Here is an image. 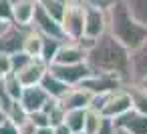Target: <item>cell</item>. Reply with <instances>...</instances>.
Here are the masks:
<instances>
[{"instance_id": "obj_41", "label": "cell", "mask_w": 147, "mask_h": 134, "mask_svg": "<svg viewBox=\"0 0 147 134\" xmlns=\"http://www.w3.org/2000/svg\"><path fill=\"white\" fill-rule=\"evenodd\" d=\"M63 2H69V0H63Z\"/></svg>"}, {"instance_id": "obj_3", "label": "cell", "mask_w": 147, "mask_h": 134, "mask_svg": "<svg viewBox=\"0 0 147 134\" xmlns=\"http://www.w3.org/2000/svg\"><path fill=\"white\" fill-rule=\"evenodd\" d=\"M61 28L67 40H79L85 28V6L79 0H69L67 8L61 16Z\"/></svg>"}, {"instance_id": "obj_9", "label": "cell", "mask_w": 147, "mask_h": 134, "mask_svg": "<svg viewBox=\"0 0 147 134\" xmlns=\"http://www.w3.org/2000/svg\"><path fill=\"white\" fill-rule=\"evenodd\" d=\"M105 32H107V12L105 10H99V8L85 6V28H83V36L99 38Z\"/></svg>"}, {"instance_id": "obj_23", "label": "cell", "mask_w": 147, "mask_h": 134, "mask_svg": "<svg viewBox=\"0 0 147 134\" xmlns=\"http://www.w3.org/2000/svg\"><path fill=\"white\" fill-rule=\"evenodd\" d=\"M22 52H26L28 56H38L40 54V32H36L34 28H26L24 32V42H22Z\"/></svg>"}, {"instance_id": "obj_13", "label": "cell", "mask_w": 147, "mask_h": 134, "mask_svg": "<svg viewBox=\"0 0 147 134\" xmlns=\"http://www.w3.org/2000/svg\"><path fill=\"white\" fill-rule=\"evenodd\" d=\"M129 66H131V82H139L147 76V38L133 50H129Z\"/></svg>"}, {"instance_id": "obj_22", "label": "cell", "mask_w": 147, "mask_h": 134, "mask_svg": "<svg viewBox=\"0 0 147 134\" xmlns=\"http://www.w3.org/2000/svg\"><path fill=\"white\" fill-rule=\"evenodd\" d=\"M121 2L127 6L129 14L147 28V0H121Z\"/></svg>"}, {"instance_id": "obj_43", "label": "cell", "mask_w": 147, "mask_h": 134, "mask_svg": "<svg viewBox=\"0 0 147 134\" xmlns=\"http://www.w3.org/2000/svg\"><path fill=\"white\" fill-rule=\"evenodd\" d=\"M0 78H2V76H0Z\"/></svg>"}, {"instance_id": "obj_30", "label": "cell", "mask_w": 147, "mask_h": 134, "mask_svg": "<svg viewBox=\"0 0 147 134\" xmlns=\"http://www.w3.org/2000/svg\"><path fill=\"white\" fill-rule=\"evenodd\" d=\"M0 22H12V2L0 0Z\"/></svg>"}, {"instance_id": "obj_42", "label": "cell", "mask_w": 147, "mask_h": 134, "mask_svg": "<svg viewBox=\"0 0 147 134\" xmlns=\"http://www.w3.org/2000/svg\"><path fill=\"white\" fill-rule=\"evenodd\" d=\"M10 2H14V0H10Z\"/></svg>"}, {"instance_id": "obj_17", "label": "cell", "mask_w": 147, "mask_h": 134, "mask_svg": "<svg viewBox=\"0 0 147 134\" xmlns=\"http://www.w3.org/2000/svg\"><path fill=\"white\" fill-rule=\"evenodd\" d=\"M125 90L129 92V98H131V110L147 116V90L139 82L125 84Z\"/></svg>"}, {"instance_id": "obj_19", "label": "cell", "mask_w": 147, "mask_h": 134, "mask_svg": "<svg viewBox=\"0 0 147 134\" xmlns=\"http://www.w3.org/2000/svg\"><path fill=\"white\" fill-rule=\"evenodd\" d=\"M65 40H61V38H53V36L40 34V54H38V58H42L47 64H51L55 54H57V50H59V46Z\"/></svg>"}, {"instance_id": "obj_7", "label": "cell", "mask_w": 147, "mask_h": 134, "mask_svg": "<svg viewBox=\"0 0 147 134\" xmlns=\"http://www.w3.org/2000/svg\"><path fill=\"white\" fill-rule=\"evenodd\" d=\"M30 28H34L36 32L45 34V36H53V38H61V40H67L65 34H63V28H61V22L57 18H53L38 2H36V8H34V16H32V22H30Z\"/></svg>"}, {"instance_id": "obj_14", "label": "cell", "mask_w": 147, "mask_h": 134, "mask_svg": "<svg viewBox=\"0 0 147 134\" xmlns=\"http://www.w3.org/2000/svg\"><path fill=\"white\" fill-rule=\"evenodd\" d=\"M85 54H87V50H83L77 42L65 40L59 46L53 62H57V64H77V62H85Z\"/></svg>"}, {"instance_id": "obj_29", "label": "cell", "mask_w": 147, "mask_h": 134, "mask_svg": "<svg viewBox=\"0 0 147 134\" xmlns=\"http://www.w3.org/2000/svg\"><path fill=\"white\" fill-rule=\"evenodd\" d=\"M79 2L83 4V6H89V8H99V10H109L111 8V4L115 2V0H79Z\"/></svg>"}, {"instance_id": "obj_39", "label": "cell", "mask_w": 147, "mask_h": 134, "mask_svg": "<svg viewBox=\"0 0 147 134\" xmlns=\"http://www.w3.org/2000/svg\"><path fill=\"white\" fill-rule=\"evenodd\" d=\"M73 134H87V132H83V130H81V132H73Z\"/></svg>"}, {"instance_id": "obj_24", "label": "cell", "mask_w": 147, "mask_h": 134, "mask_svg": "<svg viewBox=\"0 0 147 134\" xmlns=\"http://www.w3.org/2000/svg\"><path fill=\"white\" fill-rule=\"evenodd\" d=\"M36 2H38L53 18H57V20L61 22V16H63L65 8H67V2H63V0H36Z\"/></svg>"}, {"instance_id": "obj_2", "label": "cell", "mask_w": 147, "mask_h": 134, "mask_svg": "<svg viewBox=\"0 0 147 134\" xmlns=\"http://www.w3.org/2000/svg\"><path fill=\"white\" fill-rule=\"evenodd\" d=\"M107 32L129 50L137 48L147 38V28L129 14L127 6L121 0H115L107 10Z\"/></svg>"}, {"instance_id": "obj_15", "label": "cell", "mask_w": 147, "mask_h": 134, "mask_svg": "<svg viewBox=\"0 0 147 134\" xmlns=\"http://www.w3.org/2000/svg\"><path fill=\"white\" fill-rule=\"evenodd\" d=\"M91 92H87L85 88L81 86H71L61 98H59V104L65 108V110H71V108H89V102H91Z\"/></svg>"}, {"instance_id": "obj_36", "label": "cell", "mask_w": 147, "mask_h": 134, "mask_svg": "<svg viewBox=\"0 0 147 134\" xmlns=\"http://www.w3.org/2000/svg\"><path fill=\"white\" fill-rule=\"evenodd\" d=\"M4 120H6V114H4V110H2V108H0V124H2Z\"/></svg>"}, {"instance_id": "obj_16", "label": "cell", "mask_w": 147, "mask_h": 134, "mask_svg": "<svg viewBox=\"0 0 147 134\" xmlns=\"http://www.w3.org/2000/svg\"><path fill=\"white\" fill-rule=\"evenodd\" d=\"M34 8H36V0H14L12 2V22L22 28L30 26Z\"/></svg>"}, {"instance_id": "obj_26", "label": "cell", "mask_w": 147, "mask_h": 134, "mask_svg": "<svg viewBox=\"0 0 147 134\" xmlns=\"http://www.w3.org/2000/svg\"><path fill=\"white\" fill-rule=\"evenodd\" d=\"M30 58H34V56H28L26 52H22V50H18V52H14V54H10V72H18L24 64H28V60Z\"/></svg>"}, {"instance_id": "obj_31", "label": "cell", "mask_w": 147, "mask_h": 134, "mask_svg": "<svg viewBox=\"0 0 147 134\" xmlns=\"http://www.w3.org/2000/svg\"><path fill=\"white\" fill-rule=\"evenodd\" d=\"M16 128H18V134H34V130H36V126L32 124V120L28 118V114H26V118L22 122L16 124Z\"/></svg>"}, {"instance_id": "obj_4", "label": "cell", "mask_w": 147, "mask_h": 134, "mask_svg": "<svg viewBox=\"0 0 147 134\" xmlns=\"http://www.w3.org/2000/svg\"><path fill=\"white\" fill-rule=\"evenodd\" d=\"M81 88H85L87 92L91 94H109V92H115L119 88L125 86V82L115 76V74H105V72H91L81 84H77Z\"/></svg>"}, {"instance_id": "obj_35", "label": "cell", "mask_w": 147, "mask_h": 134, "mask_svg": "<svg viewBox=\"0 0 147 134\" xmlns=\"http://www.w3.org/2000/svg\"><path fill=\"white\" fill-rule=\"evenodd\" d=\"M34 134H53V126H40L34 130Z\"/></svg>"}, {"instance_id": "obj_5", "label": "cell", "mask_w": 147, "mask_h": 134, "mask_svg": "<svg viewBox=\"0 0 147 134\" xmlns=\"http://www.w3.org/2000/svg\"><path fill=\"white\" fill-rule=\"evenodd\" d=\"M49 72L53 76H57L59 80H63L65 84H69V86H77V84H81L91 74V68L85 62H77V64H57V62H51L49 64Z\"/></svg>"}, {"instance_id": "obj_6", "label": "cell", "mask_w": 147, "mask_h": 134, "mask_svg": "<svg viewBox=\"0 0 147 134\" xmlns=\"http://www.w3.org/2000/svg\"><path fill=\"white\" fill-rule=\"evenodd\" d=\"M26 28H22V26H18L14 22H6L2 28H0V52L10 56V54L22 50V42H24Z\"/></svg>"}, {"instance_id": "obj_33", "label": "cell", "mask_w": 147, "mask_h": 134, "mask_svg": "<svg viewBox=\"0 0 147 134\" xmlns=\"http://www.w3.org/2000/svg\"><path fill=\"white\" fill-rule=\"evenodd\" d=\"M10 72V56L0 52V76H4Z\"/></svg>"}, {"instance_id": "obj_20", "label": "cell", "mask_w": 147, "mask_h": 134, "mask_svg": "<svg viewBox=\"0 0 147 134\" xmlns=\"http://www.w3.org/2000/svg\"><path fill=\"white\" fill-rule=\"evenodd\" d=\"M85 112H87V108H71V110H65L63 122L67 124V128L71 132H81L83 130V126H85Z\"/></svg>"}, {"instance_id": "obj_38", "label": "cell", "mask_w": 147, "mask_h": 134, "mask_svg": "<svg viewBox=\"0 0 147 134\" xmlns=\"http://www.w3.org/2000/svg\"><path fill=\"white\" fill-rule=\"evenodd\" d=\"M115 134H129V132H125V130H121V128H117V130H115Z\"/></svg>"}, {"instance_id": "obj_18", "label": "cell", "mask_w": 147, "mask_h": 134, "mask_svg": "<svg viewBox=\"0 0 147 134\" xmlns=\"http://www.w3.org/2000/svg\"><path fill=\"white\" fill-rule=\"evenodd\" d=\"M38 84H40V88H42L51 98H57V100H59V98H61L69 88H71L69 84H65L63 80H59L57 76H53L49 70L45 72V76L40 78V82H38Z\"/></svg>"}, {"instance_id": "obj_40", "label": "cell", "mask_w": 147, "mask_h": 134, "mask_svg": "<svg viewBox=\"0 0 147 134\" xmlns=\"http://www.w3.org/2000/svg\"><path fill=\"white\" fill-rule=\"evenodd\" d=\"M4 24H6V22H0V28H2V26H4Z\"/></svg>"}, {"instance_id": "obj_12", "label": "cell", "mask_w": 147, "mask_h": 134, "mask_svg": "<svg viewBox=\"0 0 147 134\" xmlns=\"http://www.w3.org/2000/svg\"><path fill=\"white\" fill-rule=\"evenodd\" d=\"M115 120V126L129 132V134H147V116L145 114H139L135 110H127L125 114L113 118Z\"/></svg>"}, {"instance_id": "obj_28", "label": "cell", "mask_w": 147, "mask_h": 134, "mask_svg": "<svg viewBox=\"0 0 147 134\" xmlns=\"http://www.w3.org/2000/svg\"><path fill=\"white\" fill-rule=\"evenodd\" d=\"M117 126H115V120L113 118H107V116H101V122H99V128L95 134H115Z\"/></svg>"}, {"instance_id": "obj_21", "label": "cell", "mask_w": 147, "mask_h": 134, "mask_svg": "<svg viewBox=\"0 0 147 134\" xmlns=\"http://www.w3.org/2000/svg\"><path fill=\"white\" fill-rule=\"evenodd\" d=\"M0 90H2L6 96L18 100V96H20V92H22V84H20V80L16 78L14 72H8V74H4L2 78H0Z\"/></svg>"}, {"instance_id": "obj_8", "label": "cell", "mask_w": 147, "mask_h": 134, "mask_svg": "<svg viewBox=\"0 0 147 134\" xmlns=\"http://www.w3.org/2000/svg\"><path fill=\"white\" fill-rule=\"evenodd\" d=\"M127 110H131V98H129V92L123 88L115 90V92H109L105 102H103V108H101V116H107V118H117L121 114H125Z\"/></svg>"}, {"instance_id": "obj_10", "label": "cell", "mask_w": 147, "mask_h": 134, "mask_svg": "<svg viewBox=\"0 0 147 134\" xmlns=\"http://www.w3.org/2000/svg\"><path fill=\"white\" fill-rule=\"evenodd\" d=\"M47 70H49V64H47L42 58L34 56V58L28 60V64H24V66H22L18 72H14V74H16V78L20 80L22 86H34V84L40 82V78L45 76Z\"/></svg>"}, {"instance_id": "obj_1", "label": "cell", "mask_w": 147, "mask_h": 134, "mask_svg": "<svg viewBox=\"0 0 147 134\" xmlns=\"http://www.w3.org/2000/svg\"><path fill=\"white\" fill-rule=\"evenodd\" d=\"M85 64L91 72H105L119 76L125 84L131 82V66H129V48H125L115 36L109 32L101 34L93 46L85 54Z\"/></svg>"}, {"instance_id": "obj_34", "label": "cell", "mask_w": 147, "mask_h": 134, "mask_svg": "<svg viewBox=\"0 0 147 134\" xmlns=\"http://www.w3.org/2000/svg\"><path fill=\"white\" fill-rule=\"evenodd\" d=\"M53 134H73V132L67 128V124H65V122H61V124L53 126Z\"/></svg>"}, {"instance_id": "obj_25", "label": "cell", "mask_w": 147, "mask_h": 134, "mask_svg": "<svg viewBox=\"0 0 147 134\" xmlns=\"http://www.w3.org/2000/svg\"><path fill=\"white\" fill-rule=\"evenodd\" d=\"M99 122H101V114H99L97 110L87 108V112H85V126H83V132H87V134H95L97 128H99Z\"/></svg>"}, {"instance_id": "obj_37", "label": "cell", "mask_w": 147, "mask_h": 134, "mask_svg": "<svg viewBox=\"0 0 147 134\" xmlns=\"http://www.w3.org/2000/svg\"><path fill=\"white\" fill-rule=\"evenodd\" d=\"M139 84H141V86H143V88H145V90H147V76H145V78H143V80H139Z\"/></svg>"}, {"instance_id": "obj_11", "label": "cell", "mask_w": 147, "mask_h": 134, "mask_svg": "<svg viewBox=\"0 0 147 134\" xmlns=\"http://www.w3.org/2000/svg\"><path fill=\"white\" fill-rule=\"evenodd\" d=\"M51 96L40 88V84H34V86H22V92H20V96H18V102H20V106L26 110V114L28 112H34V110H40L45 104H47V100H49Z\"/></svg>"}, {"instance_id": "obj_27", "label": "cell", "mask_w": 147, "mask_h": 134, "mask_svg": "<svg viewBox=\"0 0 147 134\" xmlns=\"http://www.w3.org/2000/svg\"><path fill=\"white\" fill-rule=\"evenodd\" d=\"M28 118L32 120V124H34L36 128H40V126H51V122H49V114H47L45 110H34V112H28Z\"/></svg>"}, {"instance_id": "obj_32", "label": "cell", "mask_w": 147, "mask_h": 134, "mask_svg": "<svg viewBox=\"0 0 147 134\" xmlns=\"http://www.w3.org/2000/svg\"><path fill=\"white\" fill-rule=\"evenodd\" d=\"M0 134H18V128H16V124L12 120L6 118L2 124H0Z\"/></svg>"}]
</instances>
